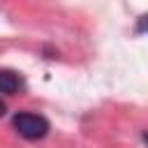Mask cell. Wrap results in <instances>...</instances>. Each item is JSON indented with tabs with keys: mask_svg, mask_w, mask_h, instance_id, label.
<instances>
[{
	"mask_svg": "<svg viewBox=\"0 0 148 148\" xmlns=\"http://www.w3.org/2000/svg\"><path fill=\"white\" fill-rule=\"evenodd\" d=\"M14 130L28 139V141H37V139H44L49 134V120L39 113H28V111H21L14 116Z\"/></svg>",
	"mask_w": 148,
	"mask_h": 148,
	"instance_id": "6da1fadb",
	"label": "cell"
},
{
	"mask_svg": "<svg viewBox=\"0 0 148 148\" xmlns=\"http://www.w3.org/2000/svg\"><path fill=\"white\" fill-rule=\"evenodd\" d=\"M23 76L16 74L14 69H0V92L5 95H16L18 90H23Z\"/></svg>",
	"mask_w": 148,
	"mask_h": 148,
	"instance_id": "7a4b0ae2",
	"label": "cell"
},
{
	"mask_svg": "<svg viewBox=\"0 0 148 148\" xmlns=\"http://www.w3.org/2000/svg\"><path fill=\"white\" fill-rule=\"evenodd\" d=\"M5 111H7V106H5V102L0 99V116H5Z\"/></svg>",
	"mask_w": 148,
	"mask_h": 148,
	"instance_id": "3957f363",
	"label": "cell"
}]
</instances>
